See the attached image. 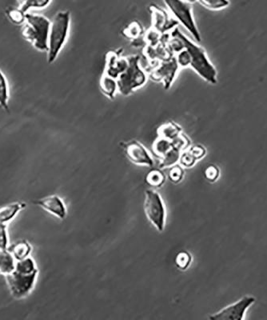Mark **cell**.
Returning a JSON list of instances; mask_svg holds the SVG:
<instances>
[{"instance_id":"cell-1","label":"cell","mask_w":267,"mask_h":320,"mask_svg":"<svg viewBox=\"0 0 267 320\" xmlns=\"http://www.w3.org/2000/svg\"><path fill=\"white\" fill-rule=\"evenodd\" d=\"M170 36L179 38L184 45L185 49L188 51L191 58L190 67L192 69L208 83L212 84L217 83V71L208 59L205 50L182 33L178 28L170 32Z\"/></svg>"},{"instance_id":"cell-2","label":"cell","mask_w":267,"mask_h":320,"mask_svg":"<svg viewBox=\"0 0 267 320\" xmlns=\"http://www.w3.org/2000/svg\"><path fill=\"white\" fill-rule=\"evenodd\" d=\"M51 21L42 15L26 13L22 29L23 37L39 52H48Z\"/></svg>"},{"instance_id":"cell-3","label":"cell","mask_w":267,"mask_h":320,"mask_svg":"<svg viewBox=\"0 0 267 320\" xmlns=\"http://www.w3.org/2000/svg\"><path fill=\"white\" fill-rule=\"evenodd\" d=\"M71 13L68 11L58 12L51 22L48 38V63L52 64L65 45L69 33Z\"/></svg>"},{"instance_id":"cell-4","label":"cell","mask_w":267,"mask_h":320,"mask_svg":"<svg viewBox=\"0 0 267 320\" xmlns=\"http://www.w3.org/2000/svg\"><path fill=\"white\" fill-rule=\"evenodd\" d=\"M128 59V67L117 79L118 91L127 96L147 83V74L141 65L140 56H131Z\"/></svg>"},{"instance_id":"cell-5","label":"cell","mask_w":267,"mask_h":320,"mask_svg":"<svg viewBox=\"0 0 267 320\" xmlns=\"http://www.w3.org/2000/svg\"><path fill=\"white\" fill-rule=\"evenodd\" d=\"M174 18L186 28L197 43L202 41L193 16L192 4L186 0H163Z\"/></svg>"},{"instance_id":"cell-6","label":"cell","mask_w":267,"mask_h":320,"mask_svg":"<svg viewBox=\"0 0 267 320\" xmlns=\"http://www.w3.org/2000/svg\"><path fill=\"white\" fill-rule=\"evenodd\" d=\"M38 272L22 274L14 271L5 276L7 285L11 294L17 299H22L30 295L36 286Z\"/></svg>"},{"instance_id":"cell-7","label":"cell","mask_w":267,"mask_h":320,"mask_svg":"<svg viewBox=\"0 0 267 320\" xmlns=\"http://www.w3.org/2000/svg\"><path fill=\"white\" fill-rule=\"evenodd\" d=\"M144 209L151 224L158 231L164 229L166 209L160 195L155 191L147 190L145 197Z\"/></svg>"},{"instance_id":"cell-8","label":"cell","mask_w":267,"mask_h":320,"mask_svg":"<svg viewBox=\"0 0 267 320\" xmlns=\"http://www.w3.org/2000/svg\"><path fill=\"white\" fill-rule=\"evenodd\" d=\"M179 69L180 68L178 67L174 56L170 60L160 62L158 65L150 72V78L153 81L162 83L164 89L169 90L172 86Z\"/></svg>"},{"instance_id":"cell-9","label":"cell","mask_w":267,"mask_h":320,"mask_svg":"<svg viewBox=\"0 0 267 320\" xmlns=\"http://www.w3.org/2000/svg\"><path fill=\"white\" fill-rule=\"evenodd\" d=\"M255 302V298L251 296H245L239 301L226 306L219 312L210 317V319L241 320L245 317V311Z\"/></svg>"},{"instance_id":"cell-10","label":"cell","mask_w":267,"mask_h":320,"mask_svg":"<svg viewBox=\"0 0 267 320\" xmlns=\"http://www.w3.org/2000/svg\"><path fill=\"white\" fill-rule=\"evenodd\" d=\"M122 52L123 49L117 52L111 51L107 52L106 55L105 69L103 73L117 79L121 74L126 71L128 67V59L121 56L120 52Z\"/></svg>"},{"instance_id":"cell-11","label":"cell","mask_w":267,"mask_h":320,"mask_svg":"<svg viewBox=\"0 0 267 320\" xmlns=\"http://www.w3.org/2000/svg\"><path fill=\"white\" fill-rule=\"evenodd\" d=\"M125 150L129 159L134 164L148 167L154 165V161L148 150L138 141L128 142L125 146Z\"/></svg>"},{"instance_id":"cell-12","label":"cell","mask_w":267,"mask_h":320,"mask_svg":"<svg viewBox=\"0 0 267 320\" xmlns=\"http://www.w3.org/2000/svg\"><path fill=\"white\" fill-rule=\"evenodd\" d=\"M32 203L60 220H64L67 216V208L64 201L61 200V198L56 195L43 198L41 200H35Z\"/></svg>"},{"instance_id":"cell-13","label":"cell","mask_w":267,"mask_h":320,"mask_svg":"<svg viewBox=\"0 0 267 320\" xmlns=\"http://www.w3.org/2000/svg\"><path fill=\"white\" fill-rule=\"evenodd\" d=\"M149 10L151 12L152 28L163 34L165 27L170 18V16L166 11L154 4L149 6Z\"/></svg>"},{"instance_id":"cell-14","label":"cell","mask_w":267,"mask_h":320,"mask_svg":"<svg viewBox=\"0 0 267 320\" xmlns=\"http://www.w3.org/2000/svg\"><path fill=\"white\" fill-rule=\"evenodd\" d=\"M24 202H14L0 207V224H7L14 220L23 209L26 208Z\"/></svg>"},{"instance_id":"cell-15","label":"cell","mask_w":267,"mask_h":320,"mask_svg":"<svg viewBox=\"0 0 267 320\" xmlns=\"http://www.w3.org/2000/svg\"><path fill=\"white\" fill-rule=\"evenodd\" d=\"M8 250L13 255L15 259L18 261L30 257L32 251V246L29 242L25 239H22L9 246Z\"/></svg>"},{"instance_id":"cell-16","label":"cell","mask_w":267,"mask_h":320,"mask_svg":"<svg viewBox=\"0 0 267 320\" xmlns=\"http://www.w3.org/2000/svg\"><path fill=\"white\" fill-rule=\"evenodd\" d=\"M16 260L8 249L0 248V275L6 276L16 269Z\"/></svg>"},{"instance_id":"cell-17","label":"cell","mask_w":267,"mask_h":320,"mask_svg":"<svg viewBox=\"0 0 267 320\" xmlns=\"http://www.w3.org/2000/svg\"><path fill=\"white\" fill-rule=\"evenodd\" d=\"M99 87L103 95L109 99H113L118 91L117 79L103 73L99 81Z\"/></svg>"},{"instance_id":"cell-18","label":"cell","mask_w":267,"mask_h":320,"mask_svg":"<svg viewBox=\"0 0 267 320\" xmlns=\"http://www.w3.org/2000/svg\"><path fill=\"white\" fill-rule=\"evenodd\" d=\"M182 131V127L174 122H167L164 124L161 125L157 130L158 137H162L171 141L177 138Z\"/></svg>"},{"instance_id":"cell-19","label":"cell","mask_w":267,"mask_h":320,"mask_svg":"<svg viewBox=\"0 0 267 320\" xmlns=\"http://www.w3.org/2000/svg\"><path fill=\"white\" fill-rule=\"evenodd\" d=\"M15 271L22 273V274H27V275L39 272L38 268L36 267L35 261L31 257H28L26 259H21V260L16 261Z\"/></svg>"},{"instance_id":"cell-20","label":"cell","mask_w":267,"mask_h":320,"mask_svg":"<svg viewBox=\"0 0 267 320\" xmlns=\"http://www.w3.org/2000/svg\"><path fill=\"white\" fill-rule=\"evenodd\" d=\"M122 34L127 39L134 40L143 36L144 29L138 21H133L123 29Z\"/></svg>"},{"instance_id":"cell-21","label":"cell","mask_w":267,"mask_h":320,"mask_svg":"<svg viewBox=\"0 0 267 320\" xmlns=\"http://www.w3.org/2000/svg\"><path fill=\"white\" fill-rule=\"evenodd\" d=\"M9 91H8V82L4 73L0 69V107L4 111H9Z\"/></svg>"},{"instance_id":"cell-22","label":"cell","mask_w":267,"mask_h":320,"mask_svg":"<svg viewBox=\"0 0 267 320\" xmlns=\"http://www.w3.org/2000/svg\"><path fill=\"white\" fill-rule=\"evenodd\" d=\"M153 150L158 156L163 157L169 150L174 147L172 141L166 138L158 137L153 143Z\"/></svg>"},{"instance_id":"cell-23","label":"cell","mask_w":267,"mask_h":320,"mask_svg":"<svg viewBox=\"0 0 267 320\" xmlns=\"http://www.w3.org/2000/svg\"><path fill=\"white\" fill-rule=\"evenodd\" d=\"M6 15L8 20L16 25H22L26 21V13L21 8L10 7L7 9Z\"/></svg>"},{"instance_id":"cell-24","label":"cell","mask_w":267,"mask_h":320,"mask_svg":"<svg viewBox=\"0 0 267 320\" xmlns=\"http://www.w3.org/2000/svg\"><path fill=\"white\" fill-rule=\"evenodd\" d=\"M181 151L182 150L174 146L171 150H169L168 152L165 154L164 156L162 157V161L160 165L161 168L171 166V165L176 164L179 158H180Z\"/></svg>"},{"instance_id":"cell-25","label":"cell","mask_w":267,"mask_h":320,"mask_svg":"<svg viewBox=\"0 0 267 320\" xmlns=\"http://www.w3.org/2000/svg\"><path fill=\"white\" fill-rule=\"evenodd\" d=\"M162 36V33L151 27V28L147 30L146 33L143 35V38H144L146 44H148V45L156 46L160 43Z\"/></svg>"},{"instance_id":"cell-26","label":"cell","mask_w":267,"mask_h":320,"mask_svg":"<svg viewBox=\"0 0 267 320\" xmlns=\"http://www.w3.org/2000/svg\"><path fill=\"white\" fill-rule=\"evenodd\" d=\"M147 181L153 187H161L165 181V176L162 172L153 170L147 176Z\"/></svg>"},{"instance_id":"cell-27","label":"cell","mask_w":267,"mask_h":320,"mask_svg":"<svg viewBox=\"0 0 267 320\" xmlns=\"http://www.w3.org/2000/svg\"><path fill=\"white\" fill-rule=\"evenodd\" d=\"M200 4L205 8L210 10H220L229 6L228 0H198Z\"/></svg>"},{"instance_id":"cell-28","label":"cell","mask_w":267,"mask_h":320,"mask_svg":"<svg viewBox=\"0 0 267 320\" xmlns=\"http://www.w3.org/2000/svg\"><path fill=\"white\" fill-rule=\"evenodd\" d=\"M52 0H28V2L21 5V10L23 12H27L32 8H38V9H42V8H45L51 4Z\"/></svg>"},{"instance_id":"cell-29","label":"cell","mask_w":267,"mask_h":320,"mask_svg":"<svg viewBox=\"0 0 267 320\" xmlns=\"http://www.w3.org/2000/svg\"><path fill=\"white\" fill-rule=\"evenodd\" d=\"M174 57H175L179 68H186V67H190L191 58H190V53L187 50H182L176 55H174Z\"/></svg>"},{"instance_id":"cell-30","label":"cell","mask_w":267,"mask_h":320,"mask_svg":"<svg viewBox=\"0 0 267 320\" xmlns=\"http://www.w3.org/2000/svg\"><path fill=\"white\" fill-rule=\"evenodd\" d=\"M166 46H167V48H169L170 52H172L174 55H176L178 52L185 49L184 45L182 44V42L181 41L180 39L178 37H175V36H170V39L169 40Z\"/></svg>"},{"instance_id":"cell-31","label":"cell","mask_w":267,"mask_h":320,"mask_svg":"<svg viewBox=\"0 0 267 320\" xmlns=\"http://www.w3.org/2000/svg\"><path fill=\"white\" fill-rule=\"evenodd\" d=\"M177 266L182 270H186L190 265V262H191V256L190 254L187 253L186 251H182L180 253L178 254L176 257Z\"/></svg>"},{"instance_id":"cell-32","label":"cell","mask_w":267,"mask_h":320,"mask_svg":"<svg viewBox=\"0 0 267 320\" xmlns=\"http://www.w3.org/2000/svg\"><path fill=\"white\" fill-rule=\"evenodd\" d=\"M183 174H184L183 169L180 166L175 165V166L173 167L170 169L169 176H170V179L171 181L174 183H178L182 180V177H183Z\"/></svg>"},{"instance_id":"cell-33","label":"cell","mask_w":267,"mask_h":320,"mask_svg":"<svg viewBox=\"0 0 267 320\" xmlns=\"http://www.w3.org/2000/svg\"><path fill=\"white\" fill-rule=\"evenodd\" d=\"M8 234L7 224H0V248L8 249Z\"/></svg>"},{"instance_id":"cell-34","label":"cell","mask_w":267,"mask_h":320,"mask_svg":"<svg viewBox=\"0 0 267 320\" xmlns=\"http://www.w3.org/2000/svg\"><path fill=\"white\" fill-rule=\"evenodd\" d=\"M187 150L196 160L202 158L206 154V149L200 145H194V146H190Z\"/></svg>"},{"instance_id":"cell-35","label":"cell","mask_w":267,"mask_h":320,"mask_svg":"<svg viewBox=\"0 0 267 320\" xmlns=\"http://www.w3.org/2000/svg\"><path fill=\"white\" fill-rule=\"evenodd\" d=\"M179 160H180V163L182 166L186 167V168H190L197 161L194 157L192 156L188 150H186V151H184L182 154H181Z\"/></svg>"},{"instance_id":"cell-36","label":"cell","mask_w":267,"mask_h":320,"mask_svg":"<svg viewBox=\"0 0 267 320\" xmlns=\"http://www.w3.org/2000/svg\"><path fill=\"white\" fill-rule=\"evenodd\" d=\"M218 176H219L218 168L213 165L208 167L205 171V176L210 182H214L218 178Z\"/></svg>"},{"instance_id":"cell-37","label":"cell","mask_w":267,"mask_h":320,"mask_svg":"<svg viewBox=\"0 0 267 320\" xmlns=\"http://www.w3.org/2000/svg\"><path fill=\"white\" fill-rule=\"evenodd\" d=\"M18 1L20 3V4L22 5V4H25V3L28 2V0H18Z\"/></svg>"},{"instance_id":"cell-38","label":"cell","mask_w":267,"mask_h":320,"mask_svg":"<svg viewBox=\"0 0 267 320\" xmlns=\"http://www.w3.org/2000/svg\"><path fill=\"white\" fill-rule=\"evenodd\" d=\"M186 1H188V2H195V1H198V0H186Z\"/></svg>"}]
</instances>
